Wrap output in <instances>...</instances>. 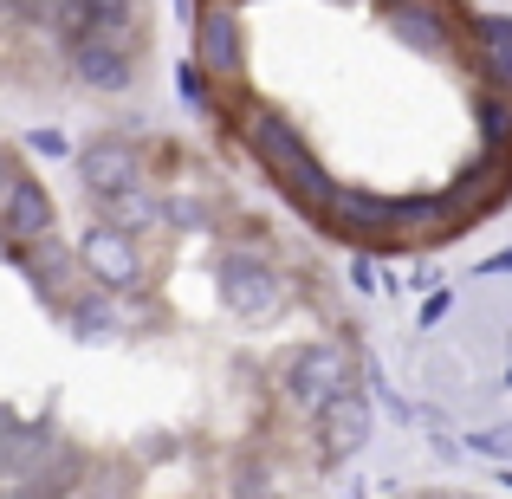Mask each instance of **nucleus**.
Returning a JSON list of instances; mask_svg holds the SVG:
<instances>
[{
  "instance_id": "f257e3e1",
  "label": "nucleus",
  "mask_w": 512,
  "mask_h": 499,
  "mask_svg": "<svg viewBox=\"0 0 512 499\" xmlns=\"http://www.w3.org/2000/svg\"><path fill=\"white\" fill-rule=\"evenodd\" d=\"M357 376H350V350L344 344H305V350H292V363H286V376H279V389H286V409H299V415H318L338 389H350Z\"/></svg>"
},
{
  "instance_id": "f03ea898",
  "label": "nucleus",
  "mask_w": 512,
  "mask_h": 499,
  "mask_svg": "<svg viewBox=\"0 0 512 499\" xmlns=\"http://www.w3.org/2000/svg\"><path fill=\"white\" fill-rule=\"evenodd\" d=\"M214 279H221V305L234 318H247V325H266L286 305V286H279V273L260 253H221V273Z\"/></svg>"
},
{
  "instance_id": "7ed1b4c3",
  "label": "nucleus",
  "mask_w": 512,
  "mask_h": 499,
  "mask_svg": "<svg viewBox=\"0 0 512 499\" xmlns=\"http://www.w3.org/2000/svg\"><path fill=\"white\" fill-rule=\"evenodd\" d=\"M72 260L85 266V279H91L98 292H111V299L137 292V279H143V253H137V240L117 234V227H104V221H91L85 234H78V253H72Z\"/></svg>"
},
{
  "instance_id": "20e7f679",
  "label": "nucleus",
  "mask_w": 512,
  "mask_h": 499,
  "mask_svg": "<svg viewBox=\"0 0 512 499\" xmlns=\"http://www.w3.org/2000/svg\"><path fill=\"white\" fill-rule=\"evenodd\" d=\"M312 422H318V441H325V461H350V454L370 448L376 415H370V396L350 383V389H338V396H331L325 409L312 415Z\"/></svg>"
},
{
  "instance_id": "39448f33",
  "label": "nucleus",
  "mask_w": 512,
  "mask_h": 499,
  "mask_svg": "<svg viewBox=\"0 0 512 499\" xmlns=\"http://www.w3.org/2000/svg\"><path fill=\"white\" fill-rule=\"evenodd\" d=\"M78 182H85L91 201L117 195V188H137V182H143L137 143H130V137H98V143H85V150H78Z\"/></svg>"
},
{
  "instance_id": "423d86ee",
  "label": "nucleus",
  "mask_w": 512,
  "mask_h": 499,
  "mask_svg": "<svg viewBox=\"0 0 512 499\" xmlns=\"http://www.w3.org/2000/svg\"><path fill=\"white\" fill-rule=\"evenodd\" d=\"M46 234H52V195H46V182L13 175L7 195H0V240L20 253V247H33V240H46Z\"/></svg>"
},
{
  "instance_id": "0eeeda50",
  "label": "nucleus",
  "mask_w": 512,
  "mask_h": 499,
  "mask_svg": "<svg viewBox=\"0 0 512 499\" xmlns=\"http://www.w3.org/2000/svg\"><path fill=\"white\" fill-rule=\"evenodd\" d=\"M253 150H260L266 163H273L279 175H286L292 188H312V182H318V169L305 163V143H299V130H292L286 117H260V124H253Z\"/></svg>"
},
{
  "instance_id": "6e6552de",
  "label": "nucleus",
  "mask_w": 512,
  "mask_h": 499,
  "mask_svg": "<svg viewBox=\"0 0 512 499\" xmlns=\"http://www.w3.org/2000/svg\"><path fill=\"white\" fill-rule=\"evenodd\" d=\"M72 72L85 78L91 91H130L137 85V59L124 46H104V39H78L72 46Z\"/></svg>"
},
{
  "instance_id": "1a4fd4ad",
  "label": "nucleus",
  "mask_w": 512,
  "mask_h": 499,
  "mask_svg": "<svg viewBox=\"0 0 512 499\" xmlns=\"http://www.w3.org/2000/svg\"><path fill=\"white\" fill-rule=\"evenodd\" d=\"M195 65L201 72H240V26L227 7H208L195 20Z\"/></svg>"
},
{
  "instance_id": "9d476101",
  "label": "nucleus",
  "mask_w": 512,
  "mask_h": 499,
  "mask_svg": "<svg viewBox=\"0 0 512 499\" xmlns=\"http://www.w3.org/2000/svg\"><path fill=\"white\" fill-rule=\"evenodd\" d=\"M98 221L104 227H117V234H156V227H163V195H150V188H117V195H104L98 201Z\"/></svg>"
},
{
  "instance_id": "9b49d317",
  "label": "nucleus",
  "mask_w": 512,
  "mask_h": 499,
  "mask_svg": "<svg viewBox=\"0 0 512 499\" xmlns=\"http://www.w3.org/2000/svg\"><path fill=\"white\" fill-rule=\"evenodd\" d=\"M65 318H72V331L85 337V344H91V337H104V331L117 325V312H111V292H98V299H78V305H65Z\"/></svg>"
},
{
  "instance_id": "f8f14e48",
  "label": "nucleus",
  "mask_w": 512,
  "mask_h": 499,
  "mask_svg": "<svg viewBox=\"0 0 512 499\" xmlns=\"http://www.w3.org/2000/svg\"><path fill=\"white\" fill-rule=\"evenodd\" d=\"M396 26L415 39L422 52H435L441 46V33H435V13H422V7H396Z\"/></svg>"
},
{
  "instance_id": "ddd939ff",
  "label": "nucleus",
  "mask_w": 512,
  "mask_h": 499,
  "mask_svg": "<svg viewBox=\"0 0 512 499\" xmlns=\"http://www.w3.org/2000/svg\"><path fill=\"white\" fill-rule=\"evenodd\" d=\"M163 227H208L201 201H163Z\"/></svg>"
},
{
  "instance_id": "4468645a",
  "label": "nucleus",
  "mask_w": 512,
  "mask_h": 499,
  "mask_svg": "<svg viewBox=\"0 0 512 499\" xmlns=\"http://www.w3.org/2000/svg\"><path fill=\"white\" fill-rule=\"evenodd\" d=\"M175 78H182V104H208V72H201L195 59H188V65H182Z\"/></svg>"
},
{
  "instance_id": "2eb2a0df",
  "label": "nucleus",
  "mask_w": 512,
  "mask_h": 499,
  "mask_svg": "<svg viewBox=\"0 0 512 499\" xmlns=\"http://www.w3.org/2000/svg\"><path fill=\"white\" fill-rule=\"evenodd\" d=\"M52 7H59V0H7V13H20L26 26H46V20H52Z\"/></svg>"
},
{
  "instance_id": "dca6fc26",
  "label": "nucleus",
  "mask_w": 512,
  "mask_h": 499,
  "mask_svg": "<svg viewBox=\"0 0 512 499\" xmlns=\"http://www.w3.org/2000/svg\"><path fill=\"white\" fill-rule=\"evenodd\" d=\"M480 33H487V46L500 52V59H506V72H512V20H487Z\"/></svg>"
},
{
  "instance_id": "f3484780",
  "label": "nucleus",
  "mask_w": 512,
  "mask_h": 499,
  "mask_svg": "<svg viewBox=\"0 0 512 499\" xmlns=\"http://www.w3.org/2000/svg\"><path fill=\"white\" fill-rule=\"evenodd\" d=\"M350 286H357V292H376V260H370V253H357V260H350Z\"/></svg>"
},
{
  "instance_id": "a211bd4d",
  "label": "nucleus",
  "mask_w": 512,
  "mask_h": 499,
  "mask_svg": "<svg viewBox=\"0 0 512 499\" xmlns=\"http://www.w3.org/2000/svg\"><path fill=\"white\" fill-rule=\"evenodd\" d=\"M474 448L487 454V461H512V441L506 435H474Z\"/></svg>"
},
{
  "instance_id": "6ab92c4d",
  "label": "nucleus",
  "mask_w": 512,
  "mask_h": 499,
  "mask_svg": "<svg viewBox=\"0 0 512 499\" xmlns=\"http://www.w3.org/2000/svg\"><path fill=\"white\" fill-rule=\"evenodd\" d=\"M448 305H454V292H435V299L422 305V325H441V318H448Z\"/></svg>"
},
{
  "instance_id": "aec40b11",
  "label": "nucleus",
  "mask_w": 512,
  "mask_h": 499,
  "mask_svg": "<svg viewBox=\"0 0 512 499\" xmlns=\"http://www.w3.org/2000/svg\"><path fill=\"white\" fill-rule=\"evenodd\" d=\"M33 150L39 156H65V137H59V130H33Z\"/></svg>"
},
{
  "instance_id": "412c9836",
  "label": "nucleus",
  "mask_w": 512,
  "mask_h": 499,
  "mask_svg": "<svg viewBox=\"0 0 512 499\" xmlns=\"http://www.w3.org/2000/svg\"><path fill=\"white\" fill-rule=\"evenodd\" d=\"M240 499H266V474H260V467H247V474H240Z\"/></svg>"
},
{
  "instance_id": "4be33fe9",
  "label": "nucleus",
  "mask_w": 512,
  "mask_h": 499,
  "mask_svg": "<svg viewBox=\"0 0 512 499\" xmlns=\"http://www.w3.org/2000/svg\"><path fill=\"white\" fill-rule=\"evenodd\" d=\"M480 273H512V247L506 253H487V260H480Z\"/></svg>"
},
{
  "instance_id": "5701e85b",
  "label": "nucleus",
  "mask_w": 512,
  "mask_h": 499,
  "mask_svg": "<svg viewBox=\"0 0 512 499\" xmlns=\"http://www.w3.org/2000/svg\"><path fill=\"white\" fill-rule=\"evenodd\" d=\"M13 175H20V169H13V163H7V150H0V195H7V182H13Z\"/></svg>"
},
{
  "instance_id": "b1692460",
  "label": "nucleus",
  "mask_w": 512,
  "mask_h": 499,
  "mask_svg": "<svg viewBox=\"0 0 512 499\" xmlns=\"http://www.w3.org/2000/svg\"><path fill=\"white\" fill-rule=\"evenodd\" d=\"M350 499H363V493H350Z\"/></svg>"
}]
</instances>
